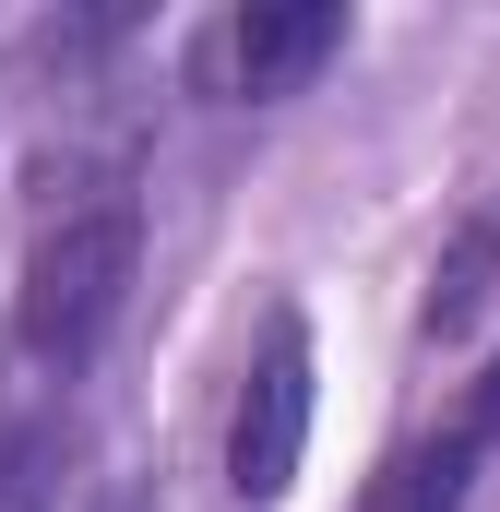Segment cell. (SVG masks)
Listing matches in <instances>:
<instances>
[{
    "label": "cell",
    "instance_id": "6da1fadb",
    "mask_svg": "<svg viewBox=\"0 0 500 512\" xmlns=\"http://www.w3.org/2000/svg\"><path fill=\"white\" fill-rule=\"evenodd\" d=\"M131 274H143V203H131L120 167H96V179H72V191L36 215V239H24L12 346H24L48 382H72V370H84V358L120 334Z\"/></svg>",
    "mask_w": 500,
    "mask_h": 512
},
{
    "label": "cell",
    "instance_id": "7a4b0ae2",
    "mask_svg": "<svg viewBox=\"0 0 500 512\" xmlns=\"http://www.w3.org/2000/svg\"><path fill=\"white\" fill-rule=\"evenodd\" d=\"M298 453H310V322L274 310L262 346H250L239 405H227V489L239 501H286L298 489Z\"/></svg>",
    "mask_w": 500,
    "mask_h": 512
},
{
    "label": "cell",
    "instance_id": "3957f363",
    "mask_svg": "<svg viewBox=\"0 0 500 512\" xmlns=\"http://www.w3.org/2000/svg\"><path fill=\"white\" fill-rule=\"evenodd\" d=\"M334 48H346V12H334V0H250L239 24H227V84H239L250 108H274V96H298Z\"/></svg>",
    "mask_w": 500,
    "mask_h": 512
},
{
    "label": "cell",
    "instance_id": "277c9868",
    "mask_svg": "<svg viewBox=\"0 0 500 512\" xmlns=\"http://www.w3.org/2000/svg\"><path fill=\"white\" fill-rule=\"evenodd\" d=\"M489 310H500V191H489V215H465V239L441 251V274H429V310H417V322L453 346V334H477Z\"/></svg>",
    "mask_w": 500,
    "mask_h": 512
},
{
    "label": "cell",
    "instance_id": "5b68a950",
    "mask_svg": "<svg viewBox=\"0 0 500 512\" xmlns=\"http://www.w3.org/2000/svg\"><path fill=\"white\" fill-rule=\"evenodd\" d=\"M60 477H72V405H24L0 429V512H60Z\"/></svg>",
    "mask_w": 500,
    "mask_h": 512
},
{
    "label": "cell",
    "instance_id": "8992f818",
    "mask_svg": "<svg viewBox=\"0 0 500 512\" xmlns=\"http://www.w3.org/2000/svg\"><path fill=\"white\" fill-rule=\"evenodd\" d=\"M453 429H465V441H477V453H500V358H489V382L465 393V417H453Z\"/></svg>",
    "mask_w": 500,
    "mask_h": 512
},
{
    "label": "cell",
    "instance_id": "52a82bcc",
    "mask_svg": "<svg viewBox=\"0 0 500 512\" xmlns=\"http://www.w3.org/2000/svg\"><path fill=\"white\" fill-rule=\"evenodd\" d=\"M96 512H155V501H143V489H108V501H96Z\"/></svg>",
    "mask_w": 500,
    "mask_h": 512
}]
</instances>
